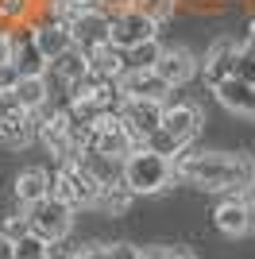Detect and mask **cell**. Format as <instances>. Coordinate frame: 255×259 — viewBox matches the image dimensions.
Wrapping results in <instances>:
<instances>
[{
  "label": "cell",
  "instance_id": "cell-1",
  "mask_svg": "<svg viewBox=\"0 0 255 259\" xmlns=\"http://www.w3.org/2000/svg\"><path fill=\"white\" fill-rule=\"evenodd\" d=\"M174 178L193 182L212 194H244L255 186V159L244 151H190L182 147L174 159Z\"/></svg>",
  "mask_w": 255,
  "mask_h": 259
},
{
  "label": "cell",
  "instance_id": "cell-2",
  "mask_svg": "<svg viewBox=\"0 0 255 259\" xmlns=\"http://www.w3.org/2000/svg\"><path fill=\"white\" fill-rule=\"evenodd\" d=\"M174 182V159L166 155H155V151H132L124 159V186L132 190L136 197L143 194H159Z\"/></svg>",
  "mask_w": 255,
  "mask_h": 259
},
{
  "label": "cell",
  "instance_id": "cell-3",
  "mask_svg": "<svg viewBox=\"0 0 255 259\" xmlns=\"http://www.w3.org/2000/svg\"><path fill=\"white\" fill-rule=\"evenodd\" d=\"M97 194H101V186L81 170V162H77V159L74 162H58V170L51 174V197L66 201L74 213L85 209V205H93Z\"/></svg>",
  "mask_w": 255,
  "mask_h": 259
},
{
  "label": "cell",
  "instance_id": "cell-4",
  "mask_svg": "<svg viewBox=\"0 0 255 259\" xmlns=\"http://www.w3.org/2000/svg\"><path fill=\"white\" fill-rule=\"evenodd\" d=\"M27 225H31L35 236H42L47 244H62L70 236V228H74V209L58 201V197H42L35 205H27Z\"/></svg>",
  "mask_w": 255,
  "mask_h": 259
},
{
  "label": "cell",
  "instance_id": "cell-5",
  "mask_svg": "<svg viewBox=\"0 0 255 259\" xmlns=\"http://www.w3.org/2000/svg\"><path fill=\"white\" fill-rule=\"evenodd\" d=\"M162 112H166V101H147V97H124L120 105V128L128 132L132 147H143L151 132L162 128Z\"/></svg>",
  "mask_w": 255,
  "mask_h": 259
},
{
  "label": "cell",
  "instance_id": "cell-6",
  "mask_svg": "<svg viewBox=\"0 0 255 259\" xmlns=\"http://www.w3.org/2000/svg\"><path fill=\"white\" fill-rule=\"evenodd\" d=\"M70 39L81 54H93L97 47L112 43V16H105L101 8H81V16L70 23Z\"/></svg>",
  "mask_w": 255,
  "mask_h": 259
},
{
  "label": "cell",
  "instance_id": "cell-7",
  "mask_svg": "<svg viewBox=\"0 0 255 259\" xmlns=\"http://www.w3.org/2000/svg\"><path fill=\"white\" fill-rule=\"evenodd\" d=\"M147 39H159V23L151 20L147 12L139 8H124L112 16V43L116 47H136V43H147Z\"/></svg>",
  "mask_w": 255,
  "mask_h": 259
},
{
  "label": "cell",
  "instance_id": "cell-8",
  "mask_svg": "<svg viewBox=\"0 0 255 259\" xmlns=\"http://www.w3.org/2000/svg\"><path fill=\"white\" fill-rule=\"evenodd\" d=\"M201 128H205V112L197 105H166V112H162V132L174 136L182 147H190L201 136Z\"/></svg>",
  "mask_w": 255,
  "mask_h": 259
},
{
  "label": "cell",
  "instance_id": "cell-9",
  "mask_svg": "<svg viewBox=\"0 0 255 259\" xmlns=\"http://www.w3.org/2000/svg\"><path fill=\"white\" fill-rule=\"evenodd\" d=\"M193 70H197V58H193V51H186V47H162V58L155 62V74L166 81L170 89H178V85H186L193 77Z\"/></svg>",
  "mask_w": 255,
  "mask_h": 259
},
{
  "label": "cell",
  "instance_id": "cell-10",
  "mask_svg": "<svg viewBox=\"0 0 255 259\" xmlns=\"http://www.w3.org/2000/svg\"><path fill=\"white\" fill-rule=\"evenodd\" d=\"M236 58H240V47L228 43V39H217V43L209 47V54L201 58V74H205V81H209V89L236 74Z\"/></svg>",
  "mask_w": 255,
  "mask_h": 259
},
{
  "label": "cell",
  "instance_id": "cell-11",
  "mask_svg": "<svg viewBox=\"0 0 255 259\" xmlns=\"http://www.w3.org/2000/svg\"><path fill=\"white\" fill-rule=\"evenodd\" d=\"M212 97L217 105L236 112V116L244 120H255V85H244V81H236V77H224L221 85H212Z\"/></svg>",
  "mask_w": 255,
  "mask_h": 259
},
{
  "label": "cell",
  "instance_id": "cell-12",
  "mask_svg": "<svg viewBox=\"0 0 255 259\" xmlns=\"http://www.w3.org/2000/svg\"><path fill=\"white\" fill-rule=\"evenodd\" d=\"M212 225H217V232H224V236H244L247 232V201L240 194L221 197L217 209H212Z\"/></svg>",
  "mask_w": 255,
  "mask_h": 259
},
{
  "label": "cell",
  "instance_id": "cell-13",
  "mask_svg": "<svg viewBox=\"0 0 255 259\" xmlns=\"http://www.w3.org/2000/svg\"><path fill=\"white\" fill-rule=\"evenodd\" d=\"M31 39L35 47H39V54L47 58V62H54L58 54H66L70 47H74V39H70V27H62V23H51V20H39L31 27Z\"/></svg>",
  "mask_w": 255,
  "mask_h": 259
},
{
  "label": "cell",
  "instance_id": "cell-14",
  "mask_svg": "<svg viewBox=\"0 0 255 259\" xmlns=\"http://www.w3.org/2000/svg\"><path fill=\"white\" fill-rule=\"evenodd\" d=\"M120 93H124V97L166 101L170 97V85L155 74V70H136V74H124V77H120Z\"/></svg>",
  "mask_w": 255,
  "mask_h": 259
},
{
  "label": "cell",
  "instance_id": "cell-15",
  "mask_svg": "<svg viewBox=\"0 0 255 259\" xmlns=\"http://www.w3.org/2000/svg\"><path fill=\"white\" fill-rule=\"evenodd\" d=\"M12 194H16V201H20L23 209L35 205V201H42V197H51V174L42 170V166H27V170H20Z\"/></svg>",
  "mask_w": 255,
  "mask_h": 259
},
{
  "label": "cell",
  "instance_id": "cell-16",
  "mask_svg": "<svg viewBox=\"0 0 255 259\" xmlns=\"http://www.w3.org/2000/svg\"><path fill=\"white\" fill-rule=\"evenodd\" d=\"M77 162H81V170L89 174L97 186H116V182H124V159H112V155L85 151Z\"/></svg>",
  "mask_w": 255,
  "mask_h": 259
},
{
  "label": "cell",
  "instance_id": "cell-17",
  "mask_svg": "<svg viewBox=\"0 0 255 259\" xmlns=\"http://www.w3.org/2000/svg\"><path fill=\"white\" fill-rule=\"evenodd\" d=\"M89 74L93 77H108V81H120L124 77V47L105 43L89 54Z\"/></svg>",
  "mask_w": 255,
  "mask_h": 259
},
{
  "label": "cell",
  "instance_id": "cell-18",
  "mask_svg": "<svg viewBox=\"0 0 255 259\" xmlns=\"http://www.w3.org/2000/svg\"><path fill=\"white\" fill-rule=\"evenodd\" d=\"M12 97L20 101L23 112H39V108L51 105V85H47V77H20L16 85H12Z\"/></svg>",
  "mask_w": 255,
  "mask_h": 259
},
{
  "label": "cell",
  "instance_id": "cell-19",
  "mask_svg": "<svg viewBox=\"0 0 255 259\" xmlns=\"http://www.w3.org/2000/svg\"><path fill=\"white\" fill-rule=\"evenodd\" d=\"M132 201H136V194H132L124 182H116V186H101V194H97L93 205L101 209L108 221H120L124 213H132Z\"/></svg>",
  "mask_w": 255,
  "mask_h": 259
},
{
  "label": "cell",
  "instance_id": "cell-20",
  "mask_svg": "<svg viewBox=\"0 0 255 259\" xmlns=\"http://www.w3.org/2000/svg\"><path fill=\"white\" fill-rule=\"evenodd\" d=\"M162 58V43L159 39H147V43H136L124 51V74H136V70H155V62Z\"/></svg>",
  "mask_w": 255,
  "mask_h": 259
},
{
  "label": "cell",
  "instance_id": "cell-21",
  "mask_svg": "<svg viewBox=\"0 0 255 259\" xmlns=\"http://www.w3.org/2000/svg\"><path fill=\"white\" fill-rule=\"evenodd\" d=\"M143 151H155V155H166V159H178V155H182V143L159 128V132H151L147 140H143Z\"/></svg>",
  "mask_w": 255,
  "mask_h": 259
},
{
  "label": "cell",
  "instance_id": "cell-22",
  "mask_svg": "<svg viewBox=\"0 0 255 259\" xmlns=\"http://www.w3.org/2000/svg\"><path fill=\"white\" fill-rule=\"evenodd\" d=\"M51 255V244L35 232H27L23 240H16V259H47Z\"/></svg>",
  "mask_w": 255,
  "mask_h": 259
},
{
  "label": "cell",
  "instance_id": "cell-23",
  "mask_svg": "<svg viewBox=\"0 0 255 259\" xmlns=\"http://www.w3.org/2000/svg\"><path fill=\"white\" fill-rule=\"evenodd\" d=\"M136 8H139V12H147L151 20L162 27V23H166L170 16L178 12V0H136Z\"/></svg>",
  "mask_w": 255,
  "mask_h": 259
},
{
  "label": "cell",
  "instance_id": "cell-24",
  "mask_svg": "<svg viewBox=\"0 0 255 259\" xmlns=\"http://www.w3.org/2000/svg\"><path fill=\"white\" fill-rule=\"evenodd\" d=\"M27 232H31L27 217H4V221H0V236H4V240H12V244H16V240H23Z\"/></svg>",
  "mask_w": 255,
  "mask_h": 259
},
{
  "label": "cell",
  "instance_id": "cell-25",
  "mask_svg": "<svg viewBox=\"0 0 255 259\" xmlns=\"http://www.w3.org/2000/svg\"><path fill=\"white\" fill-rule=\"evenodd\" d=\"M232 77H236V81H244V85H255V54H244V51H240Z\"/></svg>",
  "mask_w": 255,
  "mask_h": 259
},
{
  "label": "cell",
  "instance_id": "cell-26",
  "mask_svg": "<svg viewBox=\"0 0 255 259\" xmlns=\"http://www.w3.org/2000/svg\"><path fill=\"white\" fill-rule=\"evenodd\" d=\"M136 255H139V248L132 240H112L108 244V259H136Z\"/></svg>",
  "mask_w": 255,
  "mask_h": 259
},
{
  "label": "cell",
  "instance_id": "cell-27",
  "mask_svg": "<svg viewBox=\"0 0 255 259\" xmlns=\"http://www.w3.org/2000/svg\"><path fill=\"white\" fill-rule=\"evenodd\" d=\"M16 81H20V70H16L12 62H4V66H0V93H12Z\"/></svg>",
  "mask_w": 255,
  "mask_h": 259
},
{
  "label": "cell",
  "instance_id": "cell-28",
  "mask_svg": "<svg viewBox=\"0 0 255 259\" xmlns=\"http://www.w3.org/2000/svg\"><path fill=\"white\" fill-rule=\"evenodd\" d=\"M77 259H108V244H101V248H85V251H77Z\"/></svg>",
  "mask_w": 255,
  "mask_h": 259
},
{
  "label": "cell",
  "instance_id": "cell-29",
  "mask_svg": "<svg viewBox=\"0 0 255 259\" xmlns=\"http://www.w3.org/2000/svg\"><path fill=\"white\" fill-rule=\"evenodd\" d=\"M240 51H244V54H255V20L247 23V35H244V43H240Z\"/></svg>",
  "mask_w": 255,
  "mask_h": 259
},
{
  "label": "cell",
  "instance_id": "cell-30",
  "mask_svg": "<svg viewBox=\"0 0 255 259\" xmlns=\"http://www.w3.org/2000/svg\"><path fill=\"white\" fill-rule=\"evenodd\" d=\"M166 259H197V251H193V248H170Z\"/></svg>",
  "mask_w": 255,
  "mask_h": 259
},
{
  "label": "cell",
  "instance_id": "cell-31",
  "mask_svg": "<svg viewBox=\"0 0 255 259\" xmlns=\"http://www.w3.org/2000/svg\"><path fill=\"white\" fill-rule=\"evenodd\" d=\"M47 259H77V251H70V248H54L51 244V255Z\"/></svg>",
  "mask_w": 255,
  "mask_h": 259
},
{
  "label": "cell",
  "instance_id": "cell-32",
  "mask_svg": "<svg viewBox=\"0 0 255 259\" xmlns=\"http://www.w3.org/2000/svg\"><path fill=\"white\" fill-rule=\"evenodd\" d=\"M136 259H166V251H162V248H147V251H139Z\"/></svg>",
  "mask_w": 255,
  "mask_h": 259
},
{
  "label": "cell",
  "instance_id": "cell-33",
  "mask_svg": "<svg viewBox=\"0 0 255 259\" xmlns=\"http://www.w3.org/2000/svg\"><path fill=\"white\" fill-rule=\"evenodd\" d=\"M247 232H255V197L247 201Z\"/></svg>",
  "mask_w": 255,
  "mask_h": 259
}]
</instances>
